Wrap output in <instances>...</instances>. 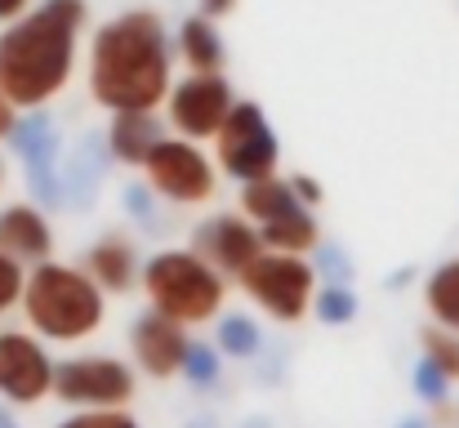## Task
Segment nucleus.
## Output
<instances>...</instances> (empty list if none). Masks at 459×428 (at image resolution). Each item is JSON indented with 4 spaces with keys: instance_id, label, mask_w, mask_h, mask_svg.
Returning <instances> with one entry per match:
<instances>
[{
    "instance_id": "f257e3e1",
    "label": "nucleus",
    "mask_w": 459,
    "mask_h": 428,
    "mask_svg": "<svg viewBox=\"0 0 459 428\" xmlns=\"http://www.w3.org/2000/svg\"><path fill=\"white\" fill-rule=\"evenodd\" d=\"M90 99L108 112H160L174 85V45L156 9H121L99 22L85 54Z\"/></svg>"
},
{
    "instance_id": "f03ea898",
    "label": "nucleus",
    "mask_w": 459,
    "mask_h": 428,
    "mask_svg": "<svg viewBox=\"0 0 459 428\" xmlns=\"http://www.w3.org/2000/svg\"><path fill=\"white\" fill-rule=\"evenodd\" d=\"M85 22V0H36L0 27V90L18 112H40L72 85Z\"/></svg>"
},
{
    "instance_id": "7ed1b4c3",
    "label": "nucleus",
    "mask_w": 459,
    "mask_h": 428,
    "mask_svg": "<svg viewBox=\"0 0 459 428\" xmlns=\"http://www.w3.org/2000/svg\"><path fill=\"white\" fill-rule=\"evenodd\" d=\"M18 312L27 321V330H36L45 344H85L103 330L108 321V294L94 285V277L81 264H58L45 259L36 268H27L22 294H18Z\"/></svg>"
},
{
    "instance_id": "20e7f679",
    "label": "nucleus",
    "mask_w": 459,
    "mask_h": 428,
    "mask_svg": "<svg viewBox=\"0 0 459 428\" xmlns=\"http://www.w3.org/2000/svg\"><path fill=\"white\" fill-rule=\"evenodd\" d=\"M228 285H232L228 277H219L192 250H156L152 259H143V273H139V290L148 308L187 330L219 321V312L228 308Z\"/></svg>"
},
{
    "instance_id": "39448f33",
    "label": "nucleus",
    "mask_w": 459,
    "mask_h": 428,
    "mask_svg": "<svg viewBox=\"0 0 459 428\" xmlns=\"http://www.w3.org/2000/svg\"><path fill=\"white\" fill-rule=\"evenodd\" d=\"M241 214L259 228L268 250H286V255H316L321 246V228L312 205H304L290 188V179L281 174H264L241 183Z\"/></svg>"
},
{
    "instance_id": "423d86ee",
    "label": "nucleus",
    "mask_w": 459,
    "mask_h": 428,
    "mask_svg": "<svg viewBox=\"0 0 459 428\" xmlns=\"http://www.w3.org/2000/svg\"><path fill=\"white\" fill-rule=\"evenodd\" d=\"M237 285L246 290V299L277 326H299L312 312V294H316V264L307 255H286V250H264Z\"/></svg>"
},
{
    "instance_id": "0eeeda50",
    "label": "nucleus",
    "mask_w": 459,
    "mask_h": 428,
    "mask_svg": "<svg viewBox=\"0 0 459 428\" xmlns=\"http://www.w3.org/2000/svg\"><path fill=\"white\" fill-rule=\"evenodd\" d=\"M54 397L72 411H130L139 371L112 353H76L54 362Z\"/></svg>"
},
{
    "instance_id": "6e6552de",
    "label": "nucleus",
    "mask_w": 459,
    "mask_h": 428,
    "mask_svg": "<svg viewBox=\"0 0 459 428\" xmlns=\"http://www.w3.org/2000/svg\"><path fill=\"white\" fill-rule=\"evenodd\" d=\"M139 170L160 201L183 205V210H196V205L214 201V192H219V165L205 156L201 143L178 139V135H165Z\"/></svg>"
},
{
    "instance_id": "1a4fd4ad",
    "label": "nucleus",
    "mask_w": 459,
    "mask_h": 428,
    "mask_svg": "<svg viewBox=\"0 0 459 428\" xmlns=\"http://www.w3.org/2000/svg\"><path fill=\"white\" fill-rule=\"evenodd\" d=\"M214 165L219 174L237 179V183H250V179H264V174H277V161H281V143L277 130L268 126L264 108L255 99H237L228 121L219 126L214 135Z\"/></svg>"
},
{
    "instance_id": "9d476101",
    "label": "nucleus",
    "mask_w": 459,
    "mask_h": 428,
    "mask_svg": "<svg viewBox=\"0 0 459 428\" xmlns=\"http://www.w3.org/2000/svg\"><path fill=\"white\" fill-rule=\"evenodd\" d=\"M232 103H237V94H232L223 72H187L169 85L160 112H165V121L178 139L210 143L219 135V126L228 121Z\"/></svg>"
},
{
    "instance_id": "9b49d317",
    "label": "nucleus",
    "mask_w": 459,
    "mask_h": 428,
    "mask_svg": "<svg viewBox=\"0 0 459 428\" xmlns=\"http://www.w3.org/2000/svg\"><path fill=\"white\" fill-rule=\"evenodd\" d=\"M45 397H54V353H49V344L27 326L0 330V402H9L13 411H31Z\"/></svg>"
},
{
    "instance_id": "f8f14e48",
    "label": "nucleus",
    "mask_w": 459,
    "mask_h": 428,
    "mask_svg": "<svg viewBox=\"0 0 459 428\" xmlns=\"http://www.w3.org/2000/svg\"><path fill=\"white\" fill-rule=\"evenodd\" d=\"M187 250L201 255L219 277L237 282L268 246H264L259 228H255L241 210H223V214H210V219H201V223L192 228V246H187Z\"/></svg>"
},
{
    "instance_id": "ddd939ff",
    "label": "nucleus",
    "mask_w": 459,
    "mask_h": 428,
    "mask_svg": "<svg viewBox=\"0 0 459 428\" xmlns=\"http://www.w3.org/2000/svg\"><path fill=\"white\" fill-rule=\"evenodd\" d=\"M187 353H192L187 326L160 317L152 308L130 326V357H134V371L148 375V380H160V384H165V380H178Z\"/></svg>"
},
{
    "instance_id": "4468645a",
    "label": "nucleus",
    "mask_w": 459,
    "mask_h": 428,
    "mask_svg": "<svg viewBox=\"0 0 459 428\" xmlns=\"http://www.w3.org/2000/svg\"><path fill=\"white\" fill-rule=\"evenodd\" d=\"M0 255H9L22 268L54 259V223L45 219L40 205H31V201L0 205Z\"/></svg>"
},
{
    "instance_id": "2eb2a0df",
    "label": "nucleus",
    "mask_w": 459,
    "mask_h": 428,
    "mask_svg": "<svg viewBox=\"0 0 459 428\" xmlns=\"http://www.w3.org/2000/svg\"><path fill=\"white\" fill-rule=\"evenodd\" d=\"M81 268L94 277V285H99L103 294H130V290L139 285V273H143V255H139V246H134L130 237L108 232V237H99V241L85 250Z\"/></svg>"
},
{
    "instance_id": "dca6fc26",
    "label": "nucleus",
    "mask_w": 459,
    "mask_h": 428,
    "mask_svg": "<svg viewBox=\"0 0 459 428\" xmlns=\"http://www.w3.org/2000/svg\"><path fill=\"white\" fill-rule=\"evenodd\" d=\"M165 139L160 130V117L156 112H112V126H108V152L121 161V165H143L148 152Z\"/></svg>"
},
{
    "instance_id": "f3484780",
    "label": "nucleus",
    "mask_w": 459,
    "mask_h": 428,
    "mask_svg": "<svg viewBox=\"0 0 459 428\" xmlns=\"http://www.w3.org/2000/svg\"><path fill=\"white\" fill-rule=\"evenodd\" d=\"M178 58L187 63V72H223L228 63V49H223V36H219V22L205 18V13H192L183 18L178 27Z\"/></svg>"
},
{
    "instance_id": "a211bd4d",
    "label": "nucleus",
    "mask_w": 459,
    "mask_h": 428,
    "mask_svg": "<svg viewBox=\"0 0 459 428\" xmlns=\"http://www.w3.org/2000/svg\"><path fill=\"white\" fill-rule=\"evenodd\" d=\"M424 308L437 326L459 330V259H446L424 282Z\"/></svg>"
},
{
    "instance_id": "6ab92c4d",
    "label": "nucleus",
    "mask_w": 459,
    "mask_h": 428,
    "mask_svg": "<svg viewBox=\"0 0 459 428\" xmlns=\"http://www.w3.org/2000/svg\"><path fill=\"white\" fill-rule=\"evenodd\" d=\"M264 335H259V321L246 317V312H219V330H214V348L223 357H237V362H250L259 353Z\"/></svg>"
},
{
    "instance_id": "aec40b11",
    "label": "nucleus",
    "mask_w": 459,
    "mask_h": 428,
    "mask_svg": "<svg viewBox=\"0 0 459 428\" xmlns=\"http://www.w3.org/2000/svg\"><path fill=\"white\" fill-rule=\"evenodd\" d=\"M420 348H424V362L446 375V384H459V330H446V326L429 321L420 330Z\"/></svg>"
},
{
    "instance_id": "412c9836",
    "label": "nucleus",
    "mask_w": 459,
    "mask_h": 428,
    "mask_svg": "<svg viewBox=\"0 0 459 428\" xmlns=\"http://www.w3.org/2000/svg\"><path fill=\"white\" fill-rule=\"evenodd\" d=\"M312 312H316V321H325V326H343V321L357 317V294H352L343 282L316 285V294H312Z\"/></svg>"
},
{
    "instance_id": "4be33fe9",
    "label": "nucleus",
    "mask_w": 459,
    "mask_h": 428,
    "mask_svg": "<svg viewBox=\"0 0 459 428\" xmlns=\"http://www.w3.org/2000/svg\"><path fill=\"white\" fill-rule=\"evenodd\" d=\"M54 428H143L130 411H72Z\"/></svg>"
},
{
    "instance_id": "5701e85b",
    "label": "nucleus",
    "mask_w": 459,
    "mask_h": 428,
    "mask_svg": "<svg viewBox=\"0 0 459 428\" xmlns=\"http://www.w3.org/2000/svg\"><path fill=\"white\" fill-rule=\"evenodd\" d=\"M183 375L192 384H214L219 380V348H205V344H192L187 362H183Z\"/></svg>"
},
{
    "instance_id": "b1692460",
    "label": "nucleus",
    "mask_w": 459,
    "mask_h": 428,
    "mask_svg": "<svg viewBox=\"0 0 459 428\" xmlns=\"http://www.w3.org/2000/svg\"><path fill=\"white\" fill-rule=\"evenodd\" d=\"M22 277H27V268H22V264H13L9 255H0V317L18 308V294H22Z\"/></svg>"
},
{
    "instance_id": "393cba45",
    "label": "nucleus",
    "mask_w": 459,
    "mask_h": 428,
    "mask_svg": "<svg viewBox=\"0 0 459 428\" xmlns=\"http://www.w3.org/2000/svg\"><path fill=\"white\" fill-rule=\"evenodd\" d=\"M415 393H420L424 402H442V397H451V384H446V375H442L437 366H429V362L420 357V366H415Z\"/></svg>"
},
{
    "instance_id": "a878e982",
    "label": "nucleus",
    "mask_w": 459,
    "mask_h": 428,
    "mask_svg": "<svg viewBox=\"0 0 459 428\" xmlns=\"http://www.w3.org/2000/svg\"><path fill=\"white\" fill-rule=\"evenodd\" d=\"M290 188H295V197L304 201V205H321V188H316V179H307V174H290Z\"/></svg>"
},
{
    "instance_id": "bb28decb",
    "label": "nucleus",
    "mask_w": 459,
    "mask_h": 428,
    "mask_svg": "<svg viewBox=\"0 0 459 428\" xmlns=\"http://www.w3.org/2000/svg\"><path fill=\"white\" fill-rule=\"evenodd\" d=\"M13 126H18V108L4 99V90H0V143L13 135Z\"/></svg>"
},
{
    "instance_id": "cd10ccee",
    "label": "nucleus",
    "mask_w": 459,
    "mask_h": 428,
    "mask_svg": "<svg viewBox=\"0 0 459 428\" xmlns=\"http://www.w3.org/2000/svg\"><path fill=\"white\" fill-rule=\"evenodd\" d=\"M232 9H237V0H201V13H205V18H214V22H219V18H228Z\"/></svg>"
},
{
    "instance_id": "c85d7f7f",
    "label": "nucleus",
    "mask_w": 459,
    "mask_h": 428,
    "mask_svg": "<svg viewBox=\"0 0 459 428\" xmlns=\"http://www.w3.org/2000/svg\"><path fill=\"white\" fill-rule=\"evenodd\" d=\"M31 4H36V0H0V27H4V22H13L18 13H27Z\"/></svg>"
},
{
    "instance_id": "c756f323",
    "label": "nucleus",
    "mask_w": 459,
    "mask_h": 428,
    "mask_svg": "<svg viewBox=\"0 0 459 428\" xmlns=\"http://www.w3.org/2000/svg\"><path fill=\"white\" fill-rule=\"evenodd\" d=\"M0 428H22L13 420V406H9V402H0Z\"/></svg>"
},
{
    "instance_id": "7c9ffc66",
    "label": "nucleus",
    "mask_w": 459,
    "mask_h": 428,
    "mask_svg": "<svg viewBox=\"0 0 459 428\" xmlns=\"http://www.w3.org/2000/svg\"><path fill=\"white\" fill-rule=\"evenodd\" d=\"M4 179H9V170H4V156H0V192H4Z\"/></svg>"
},
{
    "instance_id": "2f4dec72",
    "label": "nucleus",
    "mask_w": 459,
    "mask_h": 428,
    "mask_svg": "<svg viewBox=\"0 0 459 428\" xmlns=\"http://www.w3.org/2000/svg\"><path fill=\"white\" fill-rule=\"evenodd\" d=\"M402 428H429V420H406Z\"/></svg>"
}]
</instances>
